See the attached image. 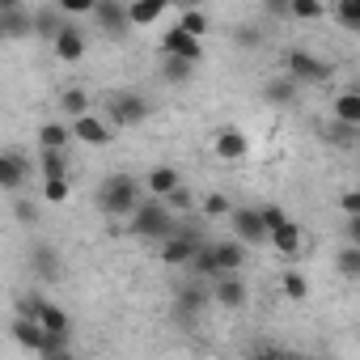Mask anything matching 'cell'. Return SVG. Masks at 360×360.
I'll use <instances>...</instances> for the list:
<instances>
[{"mask_svg":"<svg viewBox=\"0 0 360 360\" xmlns=\"http://www.w3.org/2000/svg\"><path fill=\"white\" fill-rule=\"evenodd\" d=\"M144 204V195H140V178H131V174H110L106 183L98 187V208L106 212V217H136V208Z\"/></svg>","mask_w":360,"mask_h":360,"instance_id":"1","label":"cell"},{"mask_svg":"<svg viewBox=\"0 0 360 360\" xmlns=\"http://www.w3.org/2000/svg\"><path fill=\"white\" fill-rule=\"evenodd\" d=\"M178 233L174 212L165 208V200H144L131 217V238H148V242H169Z\"/></svg>","mask_w":360,"mask_h":360,"instance_id":"2","label":"cell"},{"mask_svg":"<svg viewBox=\"0 0 360 360\" xmlns=\"http://www.w3.org/2000/svg\"><path fill=\"white\" fill-rule=\"evenodd\" d=\"M284 68H288V77H292L297 85H301V81H305V85H318V81H326V77H330V64H326V60H318V56H314V51H305V47H292V51L284 56Z\"/></svg>","mask_w":360,"mask_h":360,"instance_id":"3","label":"cell"},{"mask_svg":"<svg viewBox=\"0 0 360 360\" xmlns=\"http://www.w3.org/2000/svg\"><path fill=\"white\" fill-rule=\"evenodd\" d=\"M229 221H233V238H238L242 246H263V242H271V229H267V221H263V208H233Z\"/></svg>","mask_w":360,"mask_h":360,"instance_id":"4","label":"cell"},{"mask_svg":"<svg viewBox=\"0 0 360 360\" xmlns=\"http://www.w3.org/2000/svg\"><path fill=\"white\" fill-rule=\"evenodd\" d=\"M200 250H204V242L195 229H178L169 242H161V263L165 267H191Z\"/></svg>","mask_w":360,"mask_h":360,"instance_id":"5","label":"cell"},{"mask_svg":"<svg viewBox=\"0 0 360 360\" xmlns=\"http://www.w3.org/2000/svg\"><path fill=\"white\" fill-rule=\"evenodd\" d=\"M161 51H165L169 60H187V64H200V56H204V43H200L195 34H187L183 26H169V30L161 34Z\"/></svg>","mask_w":360,"mask_h":360,"instance_id":"6","label":"cell"},{"mask_svg":"<svg viewBox=\"0 0 360 360\" xmlns=\"http://www.w3.org/2000/svg\"><path fill=\"white\" fill-rule=\"evenodd\" d=\"M106 115H110L119 127H136V123L148 119V102H144L140 94H115V98L106 102Z\"/></svg>","mask_w":360,"mask_h":360,"instance_id":"7","label":"cell"},{"mask_svg":"<svg viewBox=\"0 0 360 360\" xmlns=\"http://www.w3.org/2000/svg\"><path fill=\"white\" fill-rule=\"evenodd\" d=\"M94 22L106 39H123L131 30V18H127V5H119V0H102V5H94Z\"/></svg>","mask_w":360,"mask_h":360,"instance_id":"8","label":"cell"},{"mask_svg":"<svg viewBox=\"0 0 360 360\" xmlns=\"http://www.w3.org/2000/svg\"><path fill=\"white\" fill-rule=\"evenodd\" d=\"M0 34H9V39L34 34V9L18 5V0H5V5H0Z\"/></svg>","mask_w":360,"mask_h":360,"instance_id":"9","label":"cell"},{"mask_svg":"<svg viewBox=\"0 0 360 360\" xmlns=\"http://www.w3.org/2000/svg\"><path fill=\"white\" fill-rule=\"evenodd\" d=\"M212 148H217V157L221 161H242L246 157V148H250V140H246V131L242 127H221L217 136H212Z\"/></svg>","mask_w":360,"mask_h":360,"instance_id":"10","label":"cell"},{"mask_svg":"<svg viewBox=\"0 0 360 360\" xmlns=\"http://www.w3.org/2000/svg\"><path fill=\"white\" fill-rule=\"evenodd\" d=\"M212 297H217V305H225V309H242V305L250 301V288H246L242 276H221L217 288H212Z\"/></svg>","mask_w":360,"mask_h":360,"instance_id":"11","label":"cell"},{"mask_svg":"<svg viewBox=\"0 0 360 360\" xmlns=\"http://www.w3.org/2000/svg\"><path fill=\"white\" fill-rule=\"evenodd\" d=\"M64 30H68V22H64V9H60V5L34 9V34H39V39H51V43H56Z\"/></svg>","mask_w":360,"mask_h":360,"instance_id":"12","label":"cell"},{"mask_svg":"<svg viewBox=\"0 0 360 360\" xmlns=\"http://www.w3.org/2000/svg\"><path fill=\"white\" fill-rule=\"evenodd\" d=\"M72 140H81V144H106L110 140V127L98 119V115H85V119H72Z\"/></svg>","mask_w":360,"mask_h":360,"instance_id":"13","label":"cell"},{"mask_svg":"<svg viewBox=\"0 0 360 360\" xmlns=\"http://www.w3.org/2000/svg\"><path fill=\"white\" fill-rule=\"evenodd\" d=\"M178 187H183L178 169H169V165H153L148 169V191H153V200H169Z\"/></svg>","mask_w":360,"mask_h":360,"instance_id":"14","label":"cell"},{"mask_svg":"<svg viewBox=\"0 0 360 360\" xmlns=\"http://www.w3.org/2000/svg\"><path fill=\"white\" fill-rule=\"evenodd\" d=\"M212 250H217V263H221L225 276H238V271H242V263H246V246H242L238 238H229V242H212Z\"/></svg>","mask_w":360,"mask_h":360,"instance_id":"15","label":"cell"},{"mask_svg":"<svg viewBox=\"0 0 360 360\" xmlns=\"http://www.w3.org/2000/svg\"><path fill=\"white\" fill-rule=\"evenodd\" d=\"M51 47H56V56H60L64 64H77V60L85 56V34H81V30H77V26L68 22V30H64V34H60V39H56Z\"/></svg>","mask_w":360,"mask_h":360,"instance_id":"16","label":"cell"},{"mask_svg":"<svg viewBox=\"0 0 360 360\" xmlns=\"http://www.w3.org/2000/svg\"><path fill=\"white\" fill-rule=\"evenodd\" d=\"M68 140H72V123H43L39 127L43 153H68Z\"/></svg>","mask_w":360,"mask_h":360,"instance_id":"17","label":"cell"},{"mask_svg":"<svg viewBox=\"0 0 360 360\" xmlns=\"http://www.w3.org/2000/svg\"><path fill=\"white\" fill-rule=\"evenodd\" d=\"M22 178H26V157H22V153H5V157H0V187H5V191H18Z\"/></svg>","mask_w":360,"mask_h":360,"instance_id":"18","label":"cell"},{"mask_svg":"<svg viewBox=\"0 0 360 360\" xmlns=\"http://www.w3.org/2000/svg\"><path fill=\"white\" fill-rule=\"evenodd\" d=\"M297 89H301V85L284 72V77H276V81L263 85V98H267L271 106H292V102H297Z\"/></svg>","mask_w":360,"mask_h":360,"instance_id":"19","label":"cell"},{"mask_svg":"<svg viewBox=\"0 0 360 360\" xmlns=\"http://www.w3.org/2000/svg\"><path fill=\"white\" fill-rule=\"evenodd\" d=\"M330 115H335V123H347V127H360V94H356V89H347V94H339V98H335V106H330Z\"/></svg>","mask_w":360,"mask_h":360,"instance_id":"20","label":"cell"},{"mask_svg":"<svg viewBox=\"0 0 360 360\" xmlns=\"http://www.w3.org/2000/svg\"><path fill=\"white\" fill-rule=\"evenodd\" d=\"M204 305H208V288H204V280H195V284H187L183 292H178V314H183V318L200 314Z\"/></svg>","mask_w":360,"mask_h":360,"instance_id":"21","label":"cell"},{"mask_svg":"<svg viewBox=\"0 0 360 360\" xmlns=\"http://www.w3.org/2000/svg\"><path fill=\"white\" fill-rule=\"evenodd\" d=\"M191 271H195V280H221V276H225V271H221V263H217V250H212V242H204V250L195 255Z\"/></svg>","mask_w":360,"mask_h":360,"instance_id":"22","label":"cell"},{"mask_svg":"<svg viewBox=\"0 0 360 360\" xmlns=\"http://www.w3.org/2000/svg\"><path fill=\"white\" fill-rule=\"evenodd\" d=\"M271 246H276L280 255H297V250H301V229H297L292 221H284L280 229H271Z\"/></svg>","mask_w":360,"mask_h":360,"instance_id":"23","label":"cell"},{"mask_svg":"<svg viewBox=\"0 0 360 360\" xmlns=\"http://www.w3.org/2000/svg\"><path fill=\"white\" fill-rule=\"evenodd\" d=\"M127 18H131V26H153V22H161V18H165V5H161V0H144V5H127Z\"/></svg>","mask_w":360,"mask_h":360,"instance_id":"24","label":"cell"},{"mask_svg":"<svg viewBox=\"0 0 360 360\" xmlns=\"http://www.w3.org/2000/svg\"><path fill=\"white\" fill-rule=\"evenodd\" d=\"M39 169H43V183H60V178H68V153H43Z\"/></svg>","mask_w":360,"mask_h":360,"instance_id":"25","label":"cell"},{"mask_svg":"<svg viewBox=\"0 0 360 360\" xmlns=\"http://www.w3.org/2000/svg\"><path fill=\"white\" fill-rule=\"evenodd\" d=\"M39 322H43V330H47V335H64V339H68V330H72L68 314H64L60 305H51V301H47V309H43V318H39Z\"/></svg>","mask_w":360,"mask_h":360,"instance_id":"26","label":"cell"},{"mask_svg":"<svg viewBox=\"0 0 360 360\" xmlns=\"http://www.w3.org/2000/svg\"><path fill=\"white\" fill-rule=\"evenodd\" d=\"M30 263H34V271H39L43 280H56V276H60V259H56V250H47V246H34Z\"/></svg>","mask_w":360,"mask_h":360,"instance_id":"27","label":"cell"},{"mask_svg":"<svg viewBox=\"0 0 360 360\" xmlns=\"http://www.w3.org/2000/svg\"><path fill=\"white\" fill-rule=\"evenodd\" d=\"M60 106H64L72 119H85V115H89V94H85V89H64V94H60Z\"/></svg>","mask_w":360,"mask_h":360,"instance_id":"28","label":"cell"},{"mask_svg":"<svg viewBox=\"0 0 360 360\" xmlns=\"http://www.w3.org/2000/svg\"><path fill=\"white\" fill-rule=\"evenodd\" d=\"M161 77H165V81H174V85H187V81L195 77V64H187V60H169V56H165Z\"/></svg>","mask_w":360,"mask_h":360,"instance_id":"29","label":"cell"},{"mask_svg":"<svg viewBox=\"0 0 360 360\" xmlns=\"http://www.w3.org/2000/svg\"><path fill=\"white\" fill-rule=\"evenodd\" d=\"M335 22L347 30H360V0H339L335 5Z\"/></svg>","mask_w":360,"mask_h":360,"instance_id":"30","label":"cell"},{"mask_svg":"<svg viewBox=\"0 0 360 360\" xmlns=\"http://www.w3.org/2000/svg\"><path fill=\"white\" fill-rule=\"evenodd\" d=\"M284 297L288 301H305L309 297V280L301 271H284Z\"/></svg>","mask_w":360,"mask_h":360,"instance_id":"31","label":"cell"},{"mask_svg":"<svg viewBox=\"0 0 360 360\" xmlns=\"http://www.w3.org/2000/svg\"><path fill=\"white\" fill-rule=\"evenodd\" d=\"M178 26H183L187 34H195V39L204 43V34H208V13H200V9H187V13H183V22H178Z\"/></svg>","mask_w":360,"mask_h":360,"instance_id":"32","label":"cell"},{"mask_svg":"<svg viewBox=\"0 0 360 360\" xmlns=\"http://www.w3.org/2000/svg\"><path fill=\"white\" fill-rule=\"evenodd\" d=\"M339 271L347 276V280H360V246H347V250H339Z\"/></svg>","mask_w":360,"mask_h":360,"instance_id":"33","label":"cell"},{"mask_svg":"<svg viewBox=\"0 0 360 360\" xmlns=\"http://www.w3.org/2000/svg\"><path fill=\"white\" fill-rule=\"evenodd\" d=\"M43 309H47V301L34 292V297H18V318H30V322H39L43 318Z\"/></svg>","mask_w":360,"mask_h":360,"instance_id":"34","label":"cell"},{"mask_svg":"<svg viewBox=\"0 0 360 360\" xmlns=\"http://www.w3.org/2000/svg\"><path fill=\"white\" fill-rule=\"evenodd\" d=\"M322 13H326V5H318V0H292V18L297 22H314Z\"/></svg>","mask_w":360,"mask_h":360,"instance_id":"35","label":"cell"},{"mask_svg":"<svg viewBox=\"0 0 360 360\" xmlns=\"http://www.w3.org/2000/svg\"><path fill=\"white\" fill-rule=\"evenodd\" d=\"M326 140H330V144H356V140H360V127H347V123H330V127H326Z\"/></svg>","mask_w":360,"mask_h":360,"instance_id":"36","label":"cell"},{"mask_svg":"<svg viewBox=\"0 0 360 360\" xmlns=\"http://www.w3.org/2000/svg\"><path fill=\"white\" fill-rule=\"evenodd\" d=\"M233 43L246 47V51H255V47L263 43V34H259V26H238V30H233Z\"/></svg>","mask_w":360,"mask_h":360,"instance_id":"37","label":"cell"},{"mask_svg":"<svg viewBox=\"0 0 360 360\" xmlns=\"http://www.w3.org/2000/svg\"><path fill=\"white\" fill-rule=\"evenodd\" d=\"M43 200L47 204H64L68 200V178H60V183H43Z\"/></svg>","mask_w":360,"mask_h":360,"instance_id":"38","label":"cell"},{"mask_svg":"<svg viewBox=\"0 0 360 360\" xmlns=\"http://www.w3.org/2000/svg\"><path fill=\"white\" fill-rule=\"evenodd\" d=\"M191 204H195V200H191V191H187V187H178V191L165 200V208H169V212H187Z\"/></svg>","mask_w":360,"mask_h":360,"instance_id":"39","label":"cell"},{"mask_svg":"<svg viewBox=\"0 0 360 360\" xmlns=\"http://www.w3.org/2000/svg\"><path fill=\"white\" fill-rule=\"evenodd\" d=\"M204 212H208V217H225V212H233V208H229V200H225L221 191H212V195L204 200Z\"/></svg>","mask_w":360,"mask_h":360,"instance_id":"40","label":"cell"},{"mask_svg":"<svg viewBox=\"0 0 360 360\" xmlns=\"http://www.w3.org/2000/svg\"><path fill=\"white\" fill-rule=\"evenodd\" d=\"M339 212L352 221V217H360V191H343L339 195Z\"/></svg>","mask_w":360,"mask_h":360,"instance_id":"41","label":"cell"},{"mask_svg":"<svg viewBox=\"0 0 360 360\" xmlns=\"http://www.w3.org/2000/svg\"><path fill=\"white\" fill-rule=\"evenodd\" d=\"M13 212H18V221H22V225H34V221H39V208H34L30 200H18V204H13Z\"/></svg>","mask_w":360,"mask_h":360,"instance_id":"42","label":"cell"},{"mask_svg":"<svg viewBox=\"0 0 360 360\" xmlns=\"http://www.w3.org/2000/svg\"><path fill=\"white\" fill-rule=\"evenodd\" d=\"M267 18H292V0H267Z\"/></svg>","mask_w":360,"mask_h":360,"instance_id":"43","label":"cell"},{"mask_svg":"<svg viewBox=\"0 0 360 360\" xmlns=\"http://www.w3.org/2000/svg\"><path fill=\"white\" fill-rule=\"evenodd\" d=\"M263 221H267V229H280L288 217H284V208H276V204H271V208H263Z\"/></svg>","mask_w":360,"mask_h":360,"instance_id":"44","label":"cell"},{"mask_svg":"<svg viewBox=\"0 0 360 360\" xmlns=\"http://www.w3.org/2000/svg\"><path fill=\"white\" fill-rule=\"evenodd\" d=\"M250 360H292V356H284L280 347H259V352H255Z\"/></svg>","mask_w":360,"mask_h":360,"instance_id":"45","label":"cell"},{"mask_svg":"<svg viewBox=\"0 0 360 360\" xmlns=\"http://www.w3.org/2000/svg\"><path fill=\"white\" fill-rule=\"evenodd\" d=\"M343 238H347L352 246H360V217H352V221H347V229H343Z\"/></svg>","mask_w":360,"mask_h":360,"instance_id":"46","label":"cell"},{"mask_svg":"<svg viewBox=\"0 0 360 360\" xmlns=\"http://www.w3.org/2000/svg\"><path fill=\"white\" fill-rule=\"evenodd\" d=\"M43 360H77V356H72V352L64 347V352H51V356H43Z\"/></svg>","mask_w":360,"mask_h":360,"instance_id":"47","label":"cell"},{"mask_svg":"<svg viewBox=\"0 0 360 360\" xmlns=\"http://www.w3.org/2000/svg\"><path fill=\"white\" fill-rule=\"evenodd\" d=\"M292 360H301V356H292Z\"/></svg>","mask_w":360,"mask_h":360,"instance_id":"48","label":"cell"}]
</instances>
